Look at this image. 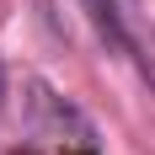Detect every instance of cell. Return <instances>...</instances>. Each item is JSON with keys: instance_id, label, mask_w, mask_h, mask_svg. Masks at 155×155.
I'll use <instances>...</instances> for the list:
<instances>
[{"instance_id": "cell-1", "label": "cell", "mask_w": 155, "mask_h": 155, "mask_svg": "<svg viewBox=\"0 0 155 155\" xmlns=\"http://www.w3.org/2000/svg\"><path fill=\"white\" fill-rule=\"evenodd\" d=\"M27 102H32V118H38L48 134H59V139H64V144H75V150H96L91 123H86V118H80L64 96H54L43 80H27Z\"/></svg>"}, {"instance_id": "cell-2", "label": "cell", "mask_w": 155, "mask_h": 155, "mask_svg": "<svg viewBox=\"0 0 155 155\" xmlns=\"http://www.w3.org/2000/svg\"><path fill=\"white\" fill-rule=\"evenodd\" d=\"M80 11L91 16L96 43L107 48L112 59H128V16H123V0H80Z\"/></svg>"}, {"instance_id": "cell-3", "label": "cell", "mask_w": 155, "mask_h": 155, "mask_svg": "<svg viewBox=\"0 0 155 155\" xmlns=\"http://www.w3.org/2000/svg\"><path fill=\"white\" fill-rule=\"evenodd\" d=\"M123 16H128V59H134V70H139V80L155 91V32L144 27V16L134 11L123 0Z\"/></svg>"}, {"instance_id": "cell-4", "label": "cell", "mask_w": 155, "mask_h": 155, "mask_svg": "<svg viewBox=\"0 0 155 155\" xmlns=\"http://www.w3.org/2000/svg\"><path fill=\"white\" fill-rule=\"evenodd\" d=\"M0 112H5V64H0Z\"/></svg>"}]
</instances>
